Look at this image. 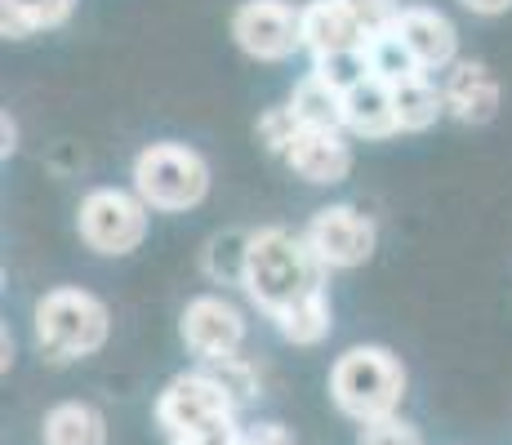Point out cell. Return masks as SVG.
<instances>
[{
    "label": "cell",
    "mask_w": 512,
    "mask_h": 445,
    "mask_svg": "<svg viewBox=\"0 0 512 445\" xmlns=\"http://www.w3.org/2000/svg\"><path fill=\"white\" fill-rule=\"evenodd\" d=\"M459 5H464L468 14H477V18H499V14H508L512 9V0H459Z\"/></svg>",
    "instance_id": "obj_29"
},
{
    "label": "cell",
    "mask_w": 512,
    "mask_h": 445,
    "mask_svg": "<svg viewBox=\"0 0 512 445\" xmlns=\"http://www.w3.org/2000/svg\"><path fill=\"white\" fill-rule=\"evenodd\" d=\"M245 259H250V232L241 227H223L205 241L201 250V272L214 285H241L245 281Z\"/></svg>",
    "instance_id": "obj_19"
},
{
    "label": "cell",
    "mask_w": 512,
    "mask_h": 445,
    "mask_svg": "<svg viewBox=\"0 0 512 445\" xmlns=\"http://www.w3.org/2000/svg\"><path fill=\"white\" fill-rule=\"evenodd\" d=\"M32 334L36 348L49 361L67 365V361H85L98 356L112 339V312L98 294L81 290V285H58L45 290L32 308Z\"/></svg>",
    "instance_id": "obj_3"
},
{
    "label": "cell",
    "mask_w": 512,
    "mask_h": 445,
    "mask_svg": "<svg viewBox=\"0 0 512 445\" xmlns=\"http://www.w3.org/2000/svg\"><path fill=\"white\" fill-rule=\"evenodd\" d=\"M201 365L223 383V388L232 392L236 405H245V401L259 397V370H254V365L245 361L241 352H232V356H214V361H201Z\"/></svg>",
    "instance_id": "obj_22"
},
{
    "label": "cell",
    "mask_w": 512,
    "mask_h": 445,
    "mask_svg": "<svg viewBox=\"0 0 512 445\" xmlns=\"http://www.w3.org/2000/svg\"><path fill=\"white\" fill-rule=\"evenodd\" d=\"M326 281H330V267L317 259V250L308 245L303 232H290L281 223L250 232V259H245L241 290L268 321H277L281 312L326 294Z\"/></svg>",
    "instance_id": "obj_1"
},
{
    "label": "cell",
    "mask_w": 512,
    "mask_h": 445,
    "mask_svg": "<svg viewBox=\"0 0 512 445\" xmlns=\"http://www.w3.org/2000/svg\"><path fill=\"white\" fill-rule=\"evenodd\" d=\"M236 49L254 63H290L303 54V27L299 5L290 0H241L228 23Z\"/></svg>",
    "instance_id": "obj_7"
},
{
    "label": "cell",
    "mask_w": 512,
    "mask_h": 445,
    "mask_svg": "<svg viewBox=\"0 0 512 445\" xmlns=\"http://www.w3.org/2000/svg\"><path fill=\"white\" fill-rule=\"evenodd\" d=\"M245 445H294V437L281 423H250L245 428Z\"/></svg>",
    "instance_id": "obj_28"
},
{
    "label": "cell",
    "mask_w": 512,
    "mask_h": 445,
    "mask_svg": "<svg viewBox=\"0 0 512 445\" xmlns=\"http://www.w3.org/2000/svg\"><path fill=\"white\" fill-rule=\"evenodd\" d=\"M366 63H370V76H379V81H388L392 89L415 81V76H428L419 67V58L410 54L406 45H401L397 32H383V36H370L366 41Z\"/></svg>",
    "instance_id": "obj_21"
},
{
    "label": "cell",
    "mask_w": 512,
    "mask_h": 445,
    "mask_svg": "<svg viewBox=\"0 0 512 445\" xmlns=\"http://www.w3.org/2000/svg\"><path fill=\"white\" fill-rule=\"evenodd\" d=\"M348 138H352L348 130H299L281 161L290 165V174L303 178V183L334 187L352 174V165H357Z\"/></svg>",
    "instance_id": "obj_10"
},
{
    "label": "cell",
    "mask_w": 512,
    "mask_h": 445,
    "mask_svg": "<svg viewBox=\"0 0 512 445\" xmlns=\"http://www.w3.org/2000/svg\"><path fill=\"white\" fill-rule=\"evenodd\" d=\"M272 330H277L285 343H294V348H317V343H326L330 330H334L330 294H317V299H308V303H299V308L281 312L277 321H272Z\"/></svg>",
    "instance_id": "obj_20"
},
{
    "label": "cell",
    "mask_w": 512,
    "mask_h": 445,
    "mask_svg": "<svg viewBox=\"0 0 512 445\" xmlns=\"http://www.w3.org/2000/svg\"><path fill=\"white\" fill-rule=\"evenodd\" d=\"M245 330H250L245 312L236 308L228 294H196V299H187V308L179 316V334L196 361H214V356L241 352Z\"/></svg>",
    "instance_id": "obj_9"
},
{
    "label": "cell",
    "mask_w": 512,
    "mask_h": 445,
    "mask_svg": "<svg viewBox=\"0 0 512 445\" xmlns=\"http://www.w3.org/2000/svg\"><path fill=\"white\" fill-rule=\"evenodd\" d=\"M357 445H423V432L401 414H388V419H374L361 423Z\"/></svg>",
    "instance_id": "obj_25"
},
{
    "label": "cell",
    "mask_w": 512,
    "mask_h": 445,
    "mask_svg": "<svg viewBox=\"0 0 512 445\" xmlns=\"http://www.w3.org/2000/svg\"><path fill=\"white\" fill-rule=\"evenodd\" d=\"M303 236L317 250V259L330 272H352V267H366L374 259V245H379V227L370 214H361L357 205H321L308 223Z\"/></svg>",
    "instance_id": "obj_8"
},
{
    "label": "cell",
    "mask_w": 512,
    "mask_h": 445,
    "mask_svg": "<svg viewBox=\"0 0 512 445\" xmlns=\"http://www.w3.org/2000/svg\"><path fill=\"white\" fill-rule=\"evenodd\" d=\"M152 205L134 187H90L76 205V236L103 259H125L147 241Z\"/></svg>",
    "instance_id": "obj_5"
},
{
    "label": "cell",
    "mask_w": 512,
    "mask_h": 445,
    "mask_svg": "<svg viewBox=\"0 0 512 445\" xmlns=\"http://www.w3.org/2000/svg\"><path fill=\"white\" fill-rule=\"evenodd\" d=\"M285 103H290L294 121H299L303 130H343V89H334L326 76H317L312 67L294 81Z\"/></svg>",
    "instance_id": "obj_16"
},
{
    "label": "cell",
    "mask_w": 512,
    "mask_h": 445,
    "mask_svg": "<svg viewBox=\"0 0 512 445\" xmlns=\"http://www.w3.org/2000/svg\"><path fill=\"white\" fill-rule=\"evenodd\" d=\"M299 130H303V125L294 121L290 103L268 107V112L254 121V138H259L263 152H272V156H285V152H290V143H294V134H299Z\"/></svg>",
    "instance_id": "obj_24"
},
{
    "label": "cell",
    "mask_w": 512,
    "mask_h": 445,
    "mask_svg": "<svg viewBox=\"0 0 512 445\" xmlns=\"http://www.w3.org/2000/svg\"><path fill=\"white\" fill-rule=\"evenodd\" d=\"M343 130L352 138H366V143H383V138H397V89L379 76H366L343 94Z\"/></svg>",
    "instance_id": "obj_13"
},
{
    "label": "cell",
    "mask_w": 512,
    "mask_h": 445,
    "mask_svg": "<svg viewBox=\"0 0 512 445\" xmlns=\"http://www.w3.org/2000/svg\"><path fill=\"white\" fill-rule=\"evenodd\" d=\"M392 32L401 36V45H406L410 54L419 58V67L428 76L450 72V67L459 63V27L450 23L441 9H432V5H406Z\"/></svg>",
    "instance_id": "obj_11"
},
{
    "label": "cell",
    "mask_w": 512,
    "mask_h": 445,
    "mask_svg": "<svg viewBox=\"0 0 512 445\" xmlns=\"http://www.w3.org/2000/svg\"><path fill=\"white\" fill-rule=\"evenodd\" d=\"M236 397L214 379L205 365L196 370H183L174 374L170 383L161 388V397L152 405V419L156 428L165 432V441H183V437H196L205 428H219V423H232L236 419Z\"/></svg>",
    "instance_id": "obj_6"
},
{
    "label": "cell",
    "mask_w": 512,
    "mask_h": 445,
    "mask_svg": "<svg viewBox=\"0 0 512 445\" xmlns=\"http://www.w3.org/2000/svg\"><path fill=\"white\" fill-rule=\"evenodd\" d=\"M174 445H245V428L232 419V423L205 428V432H196V437H183V441H174Z\"/></svg>",
    "instance_id": "obj_27"
},
{
    "label": "cell",
    "mask_w": 512,
    "mask_h": 445,
    "mask_svg": "<svg viewBox=\"0 0 512 445\" xmlns=\"http://www.w3.org/2000/svg\"><path fill=\"white\" fill-rule=\"evenodd\" d=\"M446 116V94L432 76H415V81L397 85V121L401 134H428L432 125Z\"/></svg>",
    "instance_id": "obj_18"
},
{
    "label": "cell",
    "mask_w": 512,
    "mask_h": 445,
    "mask_svg": "<svg viewBox=\"0 0 512 445\" xmlns=\"http://www.w3.org/2000/svg\"><path fill=\"white\" fill-rule=\"evenodd\" d=\"M299 27L308 58H326L366 45V32H361V23L352 18V9L343 0H308V5H299Z\"/></svg>",
    "instance_id": "obj_14"
},
{
    "label": "cell",
    "mask_w": 512,
    "mask_h": 445,
    "mask_svg": "<svg viewBox=\"0 0 512 445\" xmlns=\"http://www.w3.org/2000/svg\"><path fill=\"white\" fill-rule=\"evenodd\" d=\"M41 445H107V419L90 401H58L41 419Z\"/></svg>",
    "instance_id": "obj_15"
},
{
    "label": "cell",
    "mask_w": 512,
    "mask_h": 445,
    "mask_svg": "<svg viewBox=\"0 0 512 445\" xmlns=\"http://www.w3.org/2000/svg\"><path fill=\"white\" fill-rule=\"evenodd\" d=\"M14 147H18V125L9 121V116H5V156L14 152Z\"/></svg>",
    "instance_id": "obj_30"
},
{
    "label": "cell",
    "mask_w": 512,
    "mask_h": 445,
    "mask_svg": "<svg viewBox=\"0 0 512 445\" xmlns=\"http://www.w3.org/2000/svg\"><path fill=\"white\" fill-rule=\"evenodd\" d=\"M312 72L326 76L334 89H343L348 94L357 81H366L370 76V63H366V45L361 49H343V54H326V58H312Z\"/></svg>",
    "instance_id": "obj_23"
},
{
    "label": "cell",
    "mask_w": 512,
    "mask_h": 445,
    "mask_svg": "<svg viewBox=\"0 0 512 445\" xmlns=\"http://www.w3.org/2000/svg\"><path fill=\"white\" fill-rule=\"evenodd\" d=\"M406 365L397 352L379 348V343H357L330 365V401L352 423L388 419L406 401Z\"/></svg>",
    "instance_id": "obj_2"
},
{
    "label": "cell",
    "mask_w": 512,
    "mask_h": 445,
    "mask_svg": "<svg viewBox=\"0 0 512 445\" xmlns=\"http://www.w3.org/2000/svg\"><path fill=\"white\" fill-rule=\"evenodd\" d=\"M343 5L352 9V18L361 23V32H366V41L370 36H383V32H392L397 27V18H401V0H343Z\"/></svg>",
    "instance_id": "obj_26"
},
{
    "label": "cell",
    "mask_w": 512,
    "mask_h": 445,
    "mask_svg": "<svg viewBox=\"0 0 512 445\" xmlns=\"http://www.w3.org/2000/svg\"><path fill=\"white\" fill-rule=\"evenodd\" d=\"M441 94H446V116H455L459 125H490L499 116V103H504L499 76L477 58H459L441 76Z\"/></svg>",
    "instance_id": "obj_12"
},
{
    "label": "cell",
    "mask_w": 512,
    "mask_h": 445,
    "mask_svg": "<svg viewBox=\"0 0 512 445\" xmlns=\"http://www.w3.org/2000/svg\"><path fill=\"white\" fill-rule=\"evenodd\" d=\"M130 187L152 214H187L210 196V161L187 143H147L130 165Z\"/></svg>",
    "instance_id": "obj_4"
},
{
    "label": "cell",
    "mask_w": 512,
    "mask_h": 445,
    "mask_svg": "<svg viewBox=\"0 0 512 445\" xmlns=\"http://www.w3.org/2000/svg\"><path fill=\"white\" fill-rule=\"evenodd\" d=\"M76 0H0V32L9 41H27L36 32H54L72 18Z\"/></svg>",
    "instance_id": "obj_17"
}]
</instances>
